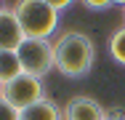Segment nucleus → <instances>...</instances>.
<instances>
[{
  "instance_id": "1",
  "label": "nucleus",
  "mask_w": 125,
  "mask_h": 120,
  "mask_svg": "<svg viewBox=\"0 0 125 120\" xmlns=\"http://www.w3.org/2000/svg\"><path fill=\"white\" fill-rule=\"evenodd\" d=\"M53 61L64 77H85L96 64V43L85 32L67 29L53 40Z\"/></svg>"
},
{
  "instance_id": "2",
  "label": "nucleus",
  "mask_w": 125,
  "mask_h": 120,
  "mask_svg": "<svg viewBox=\"0 0 125 120\" xmlns=\"http://www.w3.org/2000/svg\"><path fill=\"white\" fill-rule=\"evenodd\" d=\"M16 22L21 27L24 37H45L51 40V35L59 29V11L48 5L45 0H16L11 5Z\"/></svg>"
},
{
  "instance_id": "3",
  "label": "nucleus",
  "mask_w": 125,
  "mask_h": 120,
  "mask_svg": "<svg viewBox=\"0 0 125 120\" xmlns=\"http://www.w3.org/2000/svg\"><path fill=\"white\" fill-rule=\"evenodd\" d=\"M16 56L21 61V70L32 77H45L51 70H56L53 61V43L45 37H24L21 46L16 48Z\"/></svg>"
},
{
  "instance_id": "4",
  "label": "nucleus",
  "mask_w": 125,
  "mask_h": 120,
  "mask_svg": "<svg viewBox=\"0 0 125 120\" xmlns=\"http://www.w3.org/2000/svg\"><path fill=\"white\" fill-rule=\"evenodd\" d=\"M0 96H3L5 101H11V104L21 112V109H27V107L37 104L40 99H45V85H43L40 77H32V75L21 72L19 77H13L11 83L3 85Z\"/></svg>"
},
{
  "instance_id": "5",
  "label": "nucleus",
  "mask_w": 125,
  "mask_h": 120,
  "mask_svg": "<svg viewBox=\"0 0 125 120\" xmlns=\"http://www.w3.org/2000/svg\"><path fill=\"white\" fill-rule=\"evenodd\" d=\"M106 109L93 96H72L64 104V120H104Z\"/></svg>"
},
{
  "instance_id": "6",
  "label": "nucleus",
  "mask_w": 125,
  "mask_h": 120,
  "mask_svg": "<svg viewBox=\"0 0 125 120\" xmlns=\"http://www.w3.org/2000/svg\"><path fill=\"white\" fill-rule=\"evenodd\" d=\"M21 40H24L21 27L16 22L13 11L5 8V11L0 13V51H16V48L21 46Z\"/></svg>"
},
{
  "instance_id": "7",
  "label": "nucleus",
  "mask_w": 125,
  "mask_h": 120,
  "mask_svg": "<svg viewBox=\"0 0 125 120\" xmlns=\"http://www.w3.org/2000/svg\"><path fill=\"white\" fill-rule=\"evenodd\" d=\"M21 120H64V107H59L51 96H45L37 104L21 109Z\"/></svg>"
},
{
  "instance_id": "8",
  "label": "nucleus",
  "mask_w": 125,
  "mask_h": 120,
  "mask_svg": "<svg viewBox=\"0 0 125 120\" xmlns=\"http://www.w3.org/2000/svg\"><path fill=\"white\" fill-rule=\"evenodd\" d=\"M21 61L16 56V51H0V85L11 83L13 77L21 75Z\"/></svg>"
},
{
  "instance_id": "9",
  "label": "nucleus",
  "mask_w": 125,
  "mask_h": 120,
  "mask_svg": "<svg viewBox=\"0 0 125 120\" xmlns=\"http://www.w3.org/2000/svg\"><path fill=\"white\" fill-rule=\"evenodd\" d=\"M109 56H112V61H117L120 67H125V24L123 27H117L112 35H109Z\"/></svg>"
},
{
  "instance_id": "10",
  "label": "nucleus",
  "mask_w": 125,
  "mask_h": 120,
  "mask_svg": "<svg viewBox=\"0 0 125 120\" xmlns=\"http://www.w3.org/2000/svg\"><path fill=\"white\" fill-rule=\"evenodd\" d=\"M0 120H21V112L11 101H5L3 96H0Z\"/></svg>"
},
{
  "instance_id": "11",
  "label": "nucleus",
  "mask_w": 125,
  "mask_h": 120,
  "mask_svg": "<svg viewBox=\"0 0 125 120\" xmlns=\"http://www.w3.org/2000/svg\"><path fill=\"white\" fill-rule=\"evenodd\" d=\"M85 8H91V11H106L109 5H115L112 0H80Z\"/></svg>"
},
{
  "instance_id": "12",
  "label": "nucleus",
  "mask_w": 125,
  "mask_h": 120,
  "mask_svg": "<svg viewBox=\"0 0 125 120\" xmlns=\"http://www.w3.org/2000/svg\"><path fill=\"white\" fill-rule=\"evenodd\" d=\"M45 3H48V5H53V8H56V11L61 13V11H64V8H69V5L75 3V0H45Z\"/></svg>"
},
{
  "instance_id": "13",
  "label": "nucleus",
  "mask_w": 125,
  "mask_h": 120,
  "mask_svg": "<svg viewBox=\"0 0 125 120\" xmlns=\"http://www.w3.org/2000/svg\"><path fill=\"white\" fill-rule=\"evenodd\" d=\"M104 120H125V112H120V109H112V112H106V118Z\"/></svg>"
},
{
  "instance_id": "14",
  "label": "nucleus",
  "mask_w": 125,
  "mask_h": 120,
  "mask_svg": "<svg viewBox=\"0 0 125 120\" xmlns=\"http://www.w3.org/2000/svg\"><path fill=\"white\" fill-rule=\"evenodd\" d=\"M112 3H117V5H123V8H125V0H112Z\"/></svg>"
},
{
  "instance_id": "15",
  "label": "nucleus",
  "mask_w": 125,
  "mask_h": 120,
  "mask_svg": "<svg viewBox=\"0 0 125 120\" xmlns=\"http://www.w3.org/2000/svg\"><path fill=\"white\" fill-rule=\"evenodd\" d=\"M3 11H5V5H3V0H0V13H3Z\"/></svg>"
},
{
  "instance_id": "16",
  "label": "nucleus",
  "mask_w": 125,
  "mask_h": 120,
  "mask_svg": "<svg viewBox=\"0 0 125 120\" xmlns=\"http://www.w3.org/2000/svg\"><path fill=\"white\" fill-rule=\"evenodd\" d=\"M0 91H3V85H0Z\"/></svg>"
},
{
  "instance_id": "17",
  "label": "nucleus",
  "mask_w": 125,
  "mask_h": 120,
  "mask_svg": "<svg viewBox=\"0 0 125 120\" xmlns=\"http://www.w3.org/2000/svg\"><path fill=\"white\" fill-rule=\"evenodd\" d=\"M123 13H125V8H123Z\"/></svg>"
}]
</instances>
